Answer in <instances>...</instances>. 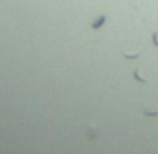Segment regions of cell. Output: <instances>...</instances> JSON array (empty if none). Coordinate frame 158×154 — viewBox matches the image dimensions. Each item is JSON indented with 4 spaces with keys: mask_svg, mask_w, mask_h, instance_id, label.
Returning <instances> with one entry per match:
<instances>
[{
    "mask_svg": "<svg viewBox=\"0 0 158 154\" xmlns=\"http://www.w3.org/2000/svg\"><path fill=\"white\" fill-rule=\"evenodd\" d=\"M104 22H106V16L102 14V16H98V18H96V20L92 22V28H100V26H102Z\"/></svg>",
    "mask_w": 158,
    "mask_h": 154,
    "instance_id": "1",
    "label": "cell"
}]
</instances>
